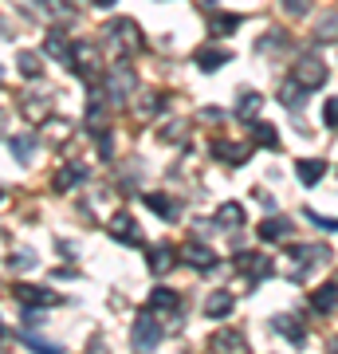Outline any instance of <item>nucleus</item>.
Masks as SVG:
<instances>
[{
	"label": "nucleus",
	"instance_id": "nucleus-1",
	"mask_svg": "<svg viewBox=\"0 0 338 354\" xmlns=\"http://www.w3.org/2000/svg\"><path fill=\"white\" fill-rule=\"evenodd\" d=\"M102 36H106V44H114V51H122V55H130V51L142 48V32H138L134 20H114Z\"/></svg>",
	"mask_w": 338,
	"mask_h": 354
},
{
	"label": "nucleus",
	"instance_id": "nucleus-7",
	"mask_svg": "<svg viewBox=\"0 0 338 354\" xmlns=\"http://www.w3.org/2000/svg\"><path fill=\"white\" fill-rule=\"evenodd\" d=\"M71 71H75L79 79L95 83V71H99V51L91 48V44H75V51H71Z\"/></svg>",
	"mask_w": 338,
	"mask_h": 354
},
{
	"label": "nucleus",
	"instance_id": "nucleus-16",
	"mask_svg": "<svg viewBox=\"0 0 338 354\" xmlns=\"http://www.w3.org/2000/svg\"><path fill=\"white\" fill-rule=\"evenodd\" d=\"M232 304H236V295L220 288V291H213V295L205 299V315H209V319H225L228 311H232Z\"/></svg>",
	"mask_w": 338,
	"mask_h": 354
},
{
	"label": "nucleus",
	"instance_id": "nucleus-22",
	"mask_svg": "<svg viewBox=\"0 0 338 354\" xmlns=\"http://www.w3.org/2000/svg\"><path fill=\"white\" fill-rule=\"evenodd\" d=\"M303 95H307V87H303L299 79H288V83L279 87V102L291 106V111H299V106H303Z\"/></svg>",
	"mask_w": 338,
	"mask_h": 354
},
{
	"label": "nucleus",
	"instance_id": "nucleus-3",
	"mask_svg": "<svg viewBox=\"0 0 338 354\" xmlns=\"http://www.w3.org/2000/svg\"><path fill=\"white\" fill-rule=\"evenodd\" d=\"M134 87H138V75H134V67L126 64H114L111 75H106V95H111V102H122L134 95Z\"/></svg>",
	"mask_w": 338,
	"mask_h": 354
},
{
	"label": "nucleus",
	"instance_id": "nucleus-23",
	"mask_svg": "<svg viewBox=\"0 0 338 354\" xmlns=\"http://www.w3.org/2000/svg\"><path fill=\"white\" fill-rule=\"evenodd\" d=\"M209 346L213 351H248V342L240 339L236 330H216L213 339H209Z\"/></svg>",
	"mask_w": 338,
	"mask_h": 354
},
{
	"label": "nucleus",
	"instance_id": "nucleus-35",
	"mask_svg": "<svg viewBox=\"0 0 338 354\" xmlns=\"http://www.w3.org/2000/svg\"><path fill=\"white\" fill-rule=\"evenodd\" d=\"M256 197H260V205H263V209H267V213L276 209V197H272V193H256Z\"/></svg>",
	"mask_w": 338,
	"mask_h": 354
},
{
	"label": "nucleus",
	"instance_id": "nucleus-36",
	"mask_svg": "<svg viewBox=\"0 0 338 354\" xmlns=\"http://www.w3.org/2000/svg\"><path fill=\"white\" fill-rule=\"evenodd\" d=\"M99 4H102V8H111V4H114V0H99Z\"/></svg>",
	"mask_w": 338,
	"mask_h": 354
},
{
	"label": "nucleus",
	"instance_id": "nucleus-28",
	"mask_svg": "<svg viewBox=\"0 0 338 354\" xmlns=\"http://www.w3.org/2000/svg\"><path fill=\"white\" fill-rule=\"evenodd\" d=\"M32 150H36V138H28V134L8 138V153H12L16 162H28V158H32Z\"/></svg>",
	"mask_w": 338,
	"mask_h": 354
},
{
	"label": "nucleus",
	"instance_id": "nucleus-27",
	"mask_svg": "<svg viewBox=\"0 0 338 354\" xmlns=\"http://www.w3.org/2000/svg\"><path fill=\"white\" fill-rule=\"evenodd\" d=\"M240 24H244V16H240V12L213 16V24H209V32H213V36H228V32H236Z\"/></svg>",
	"mask_w": 338,
	"mask_h": 354
},
{
	"label": "nucleus",
	"instance_id": "nucleus-29",
	"mask_svg": "<svg viewBox=\"0 0 338 354\" xmlns=\"http://www.w3.org/2000/svg\"><path fill=\"white\" fill-rule=\"evenodd\" d=\"M16 67H20L24 79H39V55L36 51H20V55H16Z\"/></svg>",
	"mask_w": 338,
	"mask_h": 354
},
{
	"label": "nucleus",
	"instance_id": "nucleus-17",
	"mask_svg": "<svg viewBox=\"0 0 338 354\" xmlns=\"http://www.w3.org/2000/svg\"><path fill=\"white\" fill-rule=\"evenodd\" d=\"M142 201L150 205L158 216H165V221H177V216H181V205H177L173 197H162V193H142Z\"/></svg>",
	"mask_w": 338,
	"mask_h": 354
},
{
	"label": "nucleus",
	"instance_id": "nucleus-8",
	"mask_svg": "<svg viewBox=\"0 0 338 354\" xmlns=\"http://www.w3.org/2000/svg\"><path fill=\"white\" fill-rule=\"evenodd\" d=\"M12 295H16V304H20V307H55V304H59V295H55V291L32 288V283H16Z\"/></svg>",
	"mask_w": 338,
	"mask_h": 354
},
{
	"label": "nucleus",
	"instance_id": "nucleus-2",
	"mask_svg": "<svg viewBox=\"0 0 338 354\" xmlns=\"http://www.w3.org/2000/svg\"><path fill=\"white\" fill-rule=\"evenodd\" d=\"M236 272H244V279H248L252 288H256V283H263V279L276 272V264H272V256H260V252H236Z\"/></svg>",
	"mask_w": 338,
	"mask_h": 354
},
{
	"label": "nucleus",
	"instance_id": "nucleus-9",
	"mask_svg": "<svg viewBox=\"0 0 338 354\" xmlns=\"http://www.w3.org/2000/svg\"><path fill=\"white\" fill-rule=\"evenodd\" d=\"M106 232H111L114 241H122V244H142V228L130 213H114L111 225H106Z\"/></svg>",
	"mask_w": 338,
	"mask_h": 354
},
{
	"label": "nucleus",
	"instance_id": "nucleus-25",
	"mask_svg": "<svg viewBox=\"0 0 338 354\" xmlns=\"http://www.w3.org/2000/svg\"><path fill=\"white\" fill-rule=\"evenodd\" d=\"M71 51L75 48H67V39H63V32H48V55H55L59 64L71 67Z\"/></svg>",
	"mask_w": 338,
	"mask_h": 354
},
{
	"label": "nucleus",
	"instance_id": "nucleus-31",
	"mask_svg": "<svg viewBox=\"0 0 338 354\" xmlns=\"http://www.w3.org/2000/svg\"><path fill=\"white\" fill-rule=\"evenodd\" d=\"M307 221L314 228H323V232H338V216H323V213H314V209H307Z\"/></svg>",
	"mask_w": 338,
	"mask_h": 354
},
{
	"label": "nucleus",
	"instance_id": "nucleus-14",
	"mask_svg": "<svg viewBox=\"0 0 338 354\" xmlns=\"http://www.w3.org/2000/svg\"><path fill=\"white\" fill-rule=\"evenodd\" d=\"M311 307L319 311V315L338 311V283H323V288H314L311 291Z\"/></svg>",
	"mask_w": 338,
	"mask_h": 354
},
{
	"label": "nucleus",
	"instance_id": "nucleus-10",
	"mask_svg": "<svg viewBox=\"0 0 338 354\" xmlns=\"http://www.w3.org/2000/svg\"><path fill=\"white\" fill-rule=\"evenodd\" d=\"M181 260H185L189 268H200V272H209V268H216V256L209 244H200V241H189L185 248H181Z\"/></svg>",
	"mask_w": 338,
	"mask_h": 354
},
{
	"label": "nucleus",
	"instance_id": "nucleus-21",
	"mask_svg": "<svg viewBox=\"0 0 338 354\" xmlns=\"http://www.w3.org/2000/svg\"><path fill=\"white\" fill-rule=\"evenodd\" d=\"M173 248H169V244H158V248H150V260H146V264H150V272L153 276H162V272H169V268H173Z\"/></svg>",
	"mask_w": 338,
	"mask_h": 354
},
{
	"label": "nucleus",
	"instance_id": "nucleus-26",
	"mask_svg": "<svg viewBox=\"0 0 338 354\" xmlns=\"http://www.w3.org/2000/svg\"><path fill=\"white\" fill-rule=\"evenodd\" d=\"M83 177H87V169H83L79 162H75V165H67V169H63V174L55 177V193H67L71 185H79Z\"/></svg>",
	"mask_w": 338,
	"mask_h": 354
},
{
	"label": "nucleus",
	"instance_id": "nucleus-15",
	"mask_svg": "<svg viewBox=\"0 0 338 354\" xmlns=\"http://www.w3.org/2000/svg\"><path fill=\"white\" fill-rule=\"evenodd\" d=\"M326 174V162H319V158H303V162H295V177H299L303 185L311 189V185H319Z\"/></svg>",
	"mask_w": 338,
	"mask_h": 354
},
{
	"label": "nucleus",
	"instance_id": "nucleus-20",
	"mask_svg": "<svg viewBox=\"0 0 338 354\" xmlns=\"http://www.w3.org/2000/svg\"><path fill=\"white\" fill-rule=\"evenodd\" d=\"M213 153L228 165H244L248 162V146H232V142H213Z\"/></svg>",
	"mask_w": 338,
	"mask_h": 354
},
{
	"label": "nucleus",
	"instance_id": "nucleus-30",
	"mask_svg": "<svg viewBox=\"0 0 338 354\" xmlns=\"http://www.w3.org/2000/svg\"><path fill=\"white\" fill-rule=\"evenodd\" d=\"M260 95H256V91H244V95H240V102H236V118H252V114L260 111Z\"/></svg>",
	"mask_w": 338,
	"mask_h": 354
},
{
	"label": "nucleus",
	"instance_id": "nucleus-32",
	"mask_svg": "<svg viewBox=\"0 0 338 354\" xmlns=\"http://www.w3.org/2000/svg\"><path fill=\"white\" fill-rule=\"evenodd\" d=\"M8 264H12V268H20V272H28V268H36L39 260H36L32 252H28V248H20V252H12V256H8Z\"/></svg>",
	"mask_w": 338,
	"mask_h": 354
},
{
	"label": "nucleus",
	"instance_id": "nucleus-12",
	"mask_svg": "<svg viewBox=\"0 0 338 354\" xmlns=\"http://www.w3.org/2000/svg\"><path fill=\"white\" fill-rule=\"evenodd\" d=\"M291 232H295V225H291L288 216H263V225H260V241L276 244V241H288Z\"/></svg>",
	"mask_w": 338,
	"mask_h": 354
},
{
	"label": "nucleus",
	"instance_id": "nucleus-11",
	"mask_svg": "<svg viewBox=\"0 0 338 354\" xmlns=\"http://www.w3.org/2000/svg\"><path fill=\"white\" fill-rule=\"evenodd\" d=\"M228 59H232V51L220 48V44H205V48H197V67L200 71H220Z\"/></svg>",
	"mask_w": 338,
	"mask_h": 354
},
{
	"label": "nucleus",
	"instance_id": "nucleus-18",
	"mask_svg": "<svg viewBox=\"0 0 338 354\" xmlns=\"http://www.w3.org/2000/svg\"><path fill=\"white\" fill-rule=\"evenodd\" d=\"M177 307H181V295L173 288H153L150 291V311H169L173 315Z\"/></svg>",
	"mask_w": 338,
	"mask_h": 354
},
{
	"label": "nucleus",
	"instance_id": "nucleus-33",
	"mask_svg": "<svg viewBox=\"0 0 338 354\" xmlns=\"http://www.w3.org/2000/svg\"><path fill=\"white\" fill-rule=\"evenodd\" d=\"M323 122H326L330 130L338 127V95H335V99H326V106H323Z\"/></svg>",
	"mask_w": 338,
	"mask_h": 354
},
{
	"label": "nucleus",
	"instance_id": "nucleus-4",
	"mask_svg": "<svg viewBox=\"0 0 338 354\" xmlns=\"http://www.w3.org/2000/svg\"><path fill=\"white\" fill-rule=\"evenodd\" d=\"M291 79H299V83H303L307 91L323 87V83H326V64L319 59V55H299V64H295Z\"/></svg>",
	"mask_w": 338,
	"mask_h": 354
},
{
	"label": "nucleus",
	"instance_id": "nucleus-6",
	"mask_svg": "<svg viewBox=\"0 0 338 354\" xmlns=\"http://www.w3.org/2000/svg\"><path fill=\"white\" fill-rule=\"evenodd\" d=\"M130 342H134L138 351H153V346L162 342V327L153 323V311H146V315L134 323V330H130Z\"/></svg>",
	"mask_w": 338,
	"mask_h": 354
},
{
	"label": "nucleus",
	"instance_id": "nucleus-19",
	"mask_svg": "<svg viewBox=\"0 0 338 354\" xmlns=\"http://www.w3.org/2000/svg\"><path fill=\"white\" fill-rule=\"evenodd\" d=\"M272 327L283 335V339L291 342V346H303V339H307V330H303V323H291V315H276L272 319Z\"/></svg>",
	"mask_w": 338,
	"mask_h": 354
},
{
	"label": "nucleus",
	"instance_id": "nucleus-34",
	"mask_svg": "<svg viewBox=\"0 0 338 354\" xmlns=\"http://www.w3.org/2000/svg\"><path fill=\"white\" fill-rule=\"evenodd\" d=\"M307 4H311V0H283V8H288L291 16H303L307 12Z\"/></svg>",
	"mask_w": 338,
	"mask_h": 354
},
{
	"label": "nucleus",
	"instance_id": "nucleus-24",
	"mask_svg": "<svg viewBox=\"0 0 338 354\" xmlns=\"http://www.w3.org/2000/svg\"><path fill=\"white\" fill-rule=\"evenodd\" d=\"M252 142H256V146H267V150H276L279 134H276V127H272V122H252Z\"/></svg>",
	"mask_w": 338,
	"mask_h": 354
},
{
	"label": "nucleus",
	"instance_id": "nucleus-5",
	"mask_svg": "<svg viewBox=\"0 0 338 354\" xmlns=\"http://www.w3.org/2000/svg\"><path fill=\"white\" fill-rule=\"evenodd\" d=\"M291 256H295V283H299V279L311 276V268H314V264H323L330 252H326L323 244H299V248H295Z\"/></svg>",
	"mask_w": 338,
	"mask_h": 354
},
{
	"label": "nucleus",
	"instance_id": "nucleus-13",
	"mask_svg": "<svg viewBox=\"0 0 338 354\" xmlns=\"http://www.w3.org/2000/svg\"><path fill=\"white\" fill-rule=\"evenodd\" d=\"M213 225H216V228H225V232H232V228H244V205H236V201H225L220 209H216Z\"/></svg>",
	"mask_w": 338,
	"mask_h": 354
}]
</instances>
